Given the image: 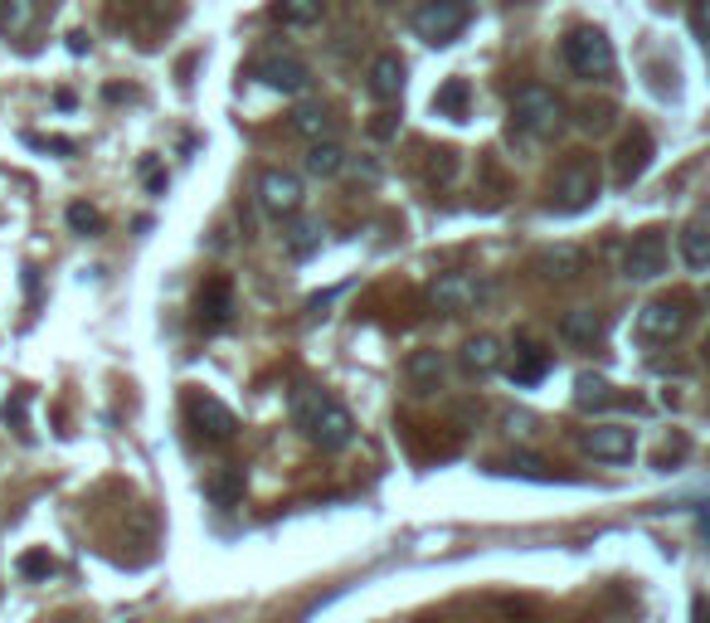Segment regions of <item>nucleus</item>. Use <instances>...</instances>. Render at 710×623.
<instances>
[{
    "mask_svg": "<svg viewBox=\"0 0 710 623\" xmlns=\"http://www.w3.org/2000/svg\"><path fill=\"white\" fill-rule=\"evenodd\" d=\"M511 473H521V478H535V482H550V478H555V473H550L541 458H531V454H516V458H511Z\"/></svg>",
    "mask_w": 710,
    "mask_h": 623,
    "instance_id": "f704fd0d",
    "label": "nucleus"
},
{
    "mask_svg": "<svg viewBox=\"0 0 710 623\" xmlns=\"http://www.w3.org/2000/svg\"><path fill=\"white\" fill-rule=\"evenodd\" d=\"M336 298H341V288H332V292H322V298H312V302H307V312H312V316H322V308H332Z\"/></svg>",
    "mask_w": 710,
    "mask_h": 623,
    "instance_id": "4c0bfd02",
    "label": "nucleus"
},
{
    "mask_svg": "<svg viewBox=\"0 0 710 623\" xmlns=\"http://www.w3.org/2000/svg\"><path fill=\"white\" fill-rule=\"evenodd\" d=\"M316 243H322V225H312V219H297V225L288 229V253L292 259H307Z\"/></svg>",
    "mask_w": 710,
    "mask_h": 623,
    "instance_id": "c756f323",
    "label": "nucleus"
},
{
    "mask_svg": "<svg viewBox=\"0 0 710 623\" xmlns=\"http://www.w3.org/2000/svg\"><path fill=\"white\" fill-rule=\"evenodd\" d=\"M662 268H667V235L662 229L633 235V243L623 249V273H628L633 283H652V278H662Z\"/></svg>",
    "mask_w": 710,
    "mask_h": 623,
    "instance_id": "0eeeda50",
    "label": "nucleus"
},
{
    "mask_svg": "<svg viewBox=\"0 0 710 623\" xmlns=\"http://www.w3.org/2000/svg\"><path fill=\"white\" fill-rule=\"evenodd\" d=\"M229 316H234V288H229V278H210L200 288V326L205 332H225Z\"/></svg>",
    "mask_w": 710,
    "mask_h": 623,
    "instance_id": "2eb2a0df",
    "label": "nucleus"
},
{
    "mask_svg": "<svg viewBox=\"0 0 710 623\" xmlns=\"http://www.w3.org/2000/svg\"><path fill=\"white\" fill-rule=\"evenodd\" d=\"M146 186H152V190H166V176H161L156 166H146Z\"/></svg>",
    "mask_w": 710,
    "mask_h": 623,
    "instance_id": "ea45409f",
    "label": "nucleus"
},
{
    "mask_svg": "<svg viewBox=\"0 0 710 623\" xmlns=\"http://www.w3.org/2000/svg\"><path fill=\"white\" fill-rule=\"evenodd\" d=\"M511 122H516L525 137H555L565 127V103L545 83H521L511 93Z\"/></svg>",
    "mask_w": 710,
    "mask_h": 623,
    "instance_id": "f03ea898",
    "label": "nucleus"
},
{
    "mask_svg": "<svg viewBox=\"0 0 710 623\" xmlns=\"http://www.w3.org/2000/svg\"><path fill=\"white\" fill-rule=\"evenodd\" d=\"M468 20H472L468 0H424V6L414 10V34H419L424 44H452L468 30Z\"/></svg>",
    "mask_w": 710,
    "mask_h": 623,
    "instance_id": "20e7f679",
    "label": "nucleus"
},
{
    "mask_svg": "<svg viewBox=\"0 0 710 623\" xmlns=\"http://www.w3.org/2000/svg\"><path fill=\"white\" fill-rule=\"evenodd\" d=\"M487 298V288L477 283L472 273H443L434 283V308L438 312H468V308H477V302Z\"/></svg>",
    "mask_w": 710,
    "mask_h": 623,
    "instance_id": "4468645a",
    "label": "nucleus"
},
{
    "mask_svg": "<svg viewBox=\"0 0 710 623\" xmlns=\"http://www.w3.org/2000/svg\"><path fill=\"white\" fill-rule=\"evenodd\" d=\"M326 15V0H273V20L288 30H307Z\"/></svg>",
    "mask_w": 710,
    "mask_h": 623,
    "instance_id": "412c9836",
    "label": "nucleus"
},
{
    "mask_svg": "<svg viewBox=\"0 0 710 623\" xmlns=\"http://www.w3.org/2000/svg\"><path fill=\"white\" fill-rule=\"evenodd\" d=\"M691 30L706 34V0H691Z\"/></svg>",
    "mask_w": 710,
    "mask_h": 623,
    "instance_id": "58836bf2",
    "label": "nucleus"
},
{
    "mask_svg": "<svg viewBox=\"0 0 710 623\" xmlns=\"http://www.w3.org/2000/svg\"><path fill=\"white\" fill-rule=\"evenodd\" d=\"M326 405V390H316V385H297L292 390V424H297L302 434H307V424L316 419V409Z\"/></svg>",
    "mask_w": 710,
    "mask_h": 623,
    "instance_id": "bb28decb",
    "label": "nucleus"
},
{
    "mask_svg": "<svg viewBox=\"0 0 710 623\" xmlns=\"http://www.w3.org/2000/svg\"><path fill=\"white\" fill-rule=\"evenodd\" d=\"M365 93L375 97V103H395L404 93V59L399 54H379L370 73H365Z\"/></svg>",
    "mask_w": 710,
    "mask_h": 623,
    "instance_id": "dca6fc26",
    "label": "nucleus"
},
{
    "mask_svg": "<svg viewBox=\"0 0 710 623\" xmlns=\"http://www.w3.org/2000/svg\"><path fill=\"white\" fill-rule=\"evenodd\" d=\"M565 64L574 79H608L614 73V44H608V34L604 30H594V24H580V30H570V40H565Z\"/></svg>",
    "mask_w": 710,
    "mask_h": 623,
    "instance_id": "7ed1b4c3",
    "label": "nucleus"
},
{
    "mask_svg": "<svg viewBox=\"0 0 710 623\" xmlns=\"http://www.w3.org/2000/svg\"><path fill=\"white\" fill-rule=\"evenodd\" d=\"M584 448L604 463H623V458H633V429H623V424H598V429L584 434Z\"/></svg>",
    "mask_w": 710,
    "mask_h": 623,
    "instance_id": "f3484780",
    "label": "nucleus"
},
{
    "mask_svg": "<svg viewBox=\"0 0 710 623\" xmlns=\"http://www.w3.org/2000/svg\"><path fill=\"white\" fill-rule=\"evenodd\" d=\"M404 381H409V390L414 395H438L443 390V381H448V356L438 346H419L414 351L409 361H404Z\"/></svg>",
    "mask_w": 710,
    "mask_h": 623,
    "instance_id": "f8f14e48",
    "label": "nucleus"
},
{
    "mask_svg": "<svg viewBox=\"0 0 710 623\" xmlns=\"http://www.w3.org/2000/svg\"><path fill=\"white\" fill-rule=\"evenodd\" d=\"M652 132L647 127H633V132H623V142H618V152H614V180L618 186H633V180H643V170L652 166Z\"/></svg>",
    "mask_w": 710,
    "mask_h": 623,
    "instance_id": "9d476101",
    "label": "nucleus"
},
{
    "mask_svg": "<svg viewBox=\"0 0 710 623\" xmlns=\"http://www.w3.org/2000/svg\"><path fill=\"white\" fill-rule=\"evenodd\" d=\"M307 438L316 448H326V454H336V448H346L351 438H355V419H351V409L341 405V399L326 395V405L316 409V419L307 424Z\"/></svg>",
    "mask_w": 710,
    "mask_h": 623,
    "instance_id": "1a4fd4ad",
    "label": "nucleus"
},
{
    "mask_svg": "<svg viewBox=\"0 0 710 623\" xmlns=\"http://www.w3.org/2000/svg\"><path fill=\"white\" fill-rule=\"evenodd\" d=\"M370 6H389V0H370Z\"/></svg>",
    "mask_w": 710,
    "mask_h": 623,
    "instance_id": "37998d69",
    "label": "nucleus"
},
{
    "mask_svg": "<svg viewBox=\"0 0 710 623\" xmlns=\"http://www.w3.org/2000/svg\"><path fill=\"white\" fill-rule=\"evenodd\" d=\"M604 190V176H598V162L584 152H574L565 166L555 170V186H550V210L555 215H580L589 210Z\"/></svg>",
    "mask_w": 710,
    "mask_h": 623,
    "instance_id": "f257e3e1",
    "label": "nucleus"
},
{
    "mask_svg": "<svg viewBox=\"0 0 710 623\" xmlns=\"http://www.w3.org/2000/svg\"><path fill=\"white\" fill-rule=\"evenodd\" d=\"M292 132H297V137H307V142H326L336 132V117L326 113V107H297V113H292Z\"/></svg>",
    "mask_w": 710,
    "mask_h": 623,
    "instance_id": "b1692460",
    "label": "nucleus"
},
{
    "mask_svg": "<svg viewBox=\"0 0 710 623\" xmlns=\"http://www.w3.org/2000/svg\"><path fill=\"white\" fill-rule=\"evenodd\" d=\"M30 146H44V152H59V156H69V152H79L69 137H30Z\"/></svg>",
    "mask_w": 710,
    "mask_h": 623,
    "instance_id": "e433bc0d",
    "label": "nucleus"
},
{
    "mask_svg": "<svg viewBox=\"0 0 710 623\" xmlns=\"http://www.w3.org/2000/svg\"><path fill=\"white\" fill-rule=\"evenodd\" d=\"M550 365H555V356H550L541 341H521L516 361H511V381H516V385H535V381H545V375H550Z\"/></svg>",
    "mask_w": 710,
    "mask_h": 623,
    "instance_id": "aec40b11",
    "label": "nucleus"
},
{
    "mask_svg": "<svg viewBox=\"0 0 710 623\" xmlns=\"http://www.w3.org/2000/svg\"><path fill=\"white\" fill-rule=\"evenodd\" d=\"M511 434H525V429H531V414H511Z\"/></svg>",
    "mask_w": 710,
    "mask_h": 623,
    "instance_id": "a19ab883",
    "label": "nucleus"
},
{
    "mask_svg": "<svg viewBox=\"0 0 710 623\" xmlns=\"http://www.w3.org/2000/svg\"><path fill=\"white\" fill-rule=\"evenodd\" d=\"M205 492H210L219 507H234L239 497H243V468H219L215 478L205 482Z\"/></svg>",
    "mask_w": 710,
    "mask_h": 623,
    "instance_id": "cd10ccee",
    "label": "nucleus"
},
{
    "mask_svg": "<svg viewBox=\"0 0 710 623\" xmlns=\"http://www.w3.org/2000/svg\"><path fill=\"white\" fill-rule=\"evenodd\" d=\"M69 49L73 54H88V34H69Z\"/></svg>",
    "mask_w": 710,
    "mask_h": 623,
    "instance_id": "79ce46f5",
    "label": "nucleus"
},
{
    "mask_svg": "<svg viewBox=\"0 0 710 623\" xmlns=\"http://www.w3.org/2000/svg\"><path fill=\"white\" fill-rule=\"evenodd\" d=\"M34 0H0V30H10V34H24L34 24Z\"/></svg>",
    "mask_w": 710,
    "mask_h": 623,
    "instance_id": "c85d7f7f",
    "label": "nucleus"
},
{
    "mask_svg": "<svg viewBox=\"0 0 710 623\" xmlns=\"http://www.w3.org/2000/svg\"><path fill=\"white\" fill-rule=\"evenodd\" d=\"M681 263H687L691 273H706V263H710V235H706V219H691V225L681 229Z\"/></svg>",
    "mask_w": 710,
    "mask_h": 623,
    "instance_id": "5701e85b",
    "label": "nucleus"
},
{
    "mask_svg": "<svg viewBox=\"0 0 710 623\" xmlns=\"http://www.w3.org/2000/svg\"><path fill=\"white\" fill-rule=\"evenodd\" d=\"M186 419H190V429L200 434L205 444H229V438L239 434L234 409H229L225 399L205 395V390H186Z\"/></svg>",
    "mask_w": 710,
    "mask_h": 623,
    "instance_id": "39448f33",
    "label": "nucleus"
},
{
    "mask_svg": "<svg viewBox=\"0 0 710 623\" xmlns=\"http://www.w3.org/2000/svg\"><path fill=\"white\" fill-rule=\"evenodd\" d=\"M560 341L565 346H594L598 336H604V312H594V308H574V312H565L560 316Z\"/></svg>",
    "mask_w": 710,
    "mask_h": 623,
    "instance_id": "a211bd4d",
    "label": "nucleus"
},
{
    "mask_svg": "<svg viewBox=\"0 0 710 623\" xmlns=\"http://www.w3.org/2000/svg\"><path fill=\"white\" fill-rule=\"evenodd\" d=\"M516 6H521V0H516Z\"/></svg>",
    "mask_w": 710,
    "mask_h": 623,
    "instance_id": "c03bdc74",
    "label": "nucleus"
},
{
    "mask_svg": "<svg viewBox=\"0 0 710 623\" xmlns=\"http://www.w3.org/2000/svg\"><path fill=\"white\" fill-rule=\"evenodd\" d=\"M253 79L268 83L273 93L297 97V93L312 83V73H307V64H302V59H292V54H268V59H259V64H253Z\"/></svg>",
    "mask_w": 710,
    "mask_h": 623,
    "instance_id": "9b49d317",
    "label": "nucleus"
},
{
    "mask_svg": "<svg viewBox=\"0 0 710 623\" xmlns=\"http://www.w3.org/2000/svg\"><path fill=\"white\" fill-rule=\"evenodd\" d=\"M458 365L468 375H492V371H501V341L497 336H468L462 341V356H458Z\"/></svg>",
    "mask_w": 710,
    "mask_h": 623,
    "instance_id": "6ab92c4d",
    "label": "nucleus"
},
{
    "mask_svg": "<svg viewBox=\"0 0 710 623\" xmlns=\"http://www.w3.org/2000/svg\"><path fill=\"white\" fill-rule=\"evenodd\" d=\"M574 405L580 409H608V405H618V395H614V385L598 381V375H580V381H574Z\"/></svg>",
    "mask_w": 710,
    "mask_h": 623,
    "instance_id": "a878e982",
    "label": "nucleus"
},
{
    "mask_svg": "<svg viewBox=\"0 0 710 623\" xmlns=\"http://www.w3.org/2000/svg\"><path fill=\"white\" fill-rule=\"evenodd\" d=\"M64 219H69V229H73V235H97V229H103V215H97L93 205H83V200H73Z\"/></svg>",
    "mask_w": 710,
    "mask_h": 623,
    "instance_id": "2f4dec72",
    "label": "nucleus"
},
{
    "mask_svg": "<svg viewBox=\"0 0 710 623\" xmlns=\"http://www.w3.org/2000/svg\"><path fill=\"white\" fill-rule=\"evenodd\" d=\"M307 170H312V176H322V180H332V176H341V170H346V152H341L332 137H326V142H312Z\"/></svg>",
    "mask_w": 710,
    "mask_h": 623,
    "instance_id": "393cba45",
    "label": "nucleus"
},
{
    "mask_svg": "<svg viewBox=\"0 0 710 623\" xmlns=\"http://www.w3.org/2000/svg\"><path fill=\"white\" fill-rule=\"evenodd\" d=\"M395 132H399V117H395V113H375V122H370V137H379V142H385V137H395Z\"/></svg>",
    "mask_w": 710,
    "mask_h": 623,
    "instance_id": "c9c22d12",
    "label": "nucleus"
},
{
    "mask_svg": "<svg viewBox=\"0 0 710 623\" xmlns=\"http://www.w3.org/2000/svg\"><path fill=\"white\" fill-rule=\"evenodd\" d=\"M574 122H580L584 132H604L608 122H614V103H584V107H580V117H574Z\"/></svg>",
    "mask_w": 710,
    "mask_h": 623,
    "instance_id": "72a5a7b5",
    "label": "nucleus"
},
{
    "mask_svg": "<svg viewBox=\"0 0 710 623\" xmlns=\"http://www.w3.org/2000/svg\"><path fill=\"white\" fill-rule=\"evenodd\" d=\"M468 103H472L468 79H448L443 89L434 93V113H438V117H448V122H462V117H468Z\"/></svg>",
    "mask_w": 710,
    "mask_h": 623,
    "instance_id": "4be33fe9",
    "label": "nucleus"
},
{
    "mask_svg": "<svg viewBox=\"0 0 710 623\" xmlns=\"http://www.w3.org/2000/svg\"><path fill=\"white\" fill-rule=\"evenodd\" d=\"M259 205L273 219L297 215L302 210V176L297 170H288V166H268L259 176Z\"/></svg>",
    "mask_w": 710,
    "mask_h": 623,
    "instance_id": "6e6552de",
    "label": "nucleus"
},
{
    "mask_svg": "<svg viewBox=\"0 0 710 623\" xmlns=\"http://www.w3.org/2000/svg\"><path fill=\"white\" fill-rule=\"evenodd\" d=\"M15 570H20L24 580H49V575H54V560H49V551H24L15 560Z\"/></svg>",
    "mask_w": 710,
    "mask_h": 623,
    "instance_id": "473e14b6",
    "label": "nucleus"
},
{
    "mask_svg": "<svg viewBox=\"0 0 710 623\" xmlns=\"http://www.w3.org/2000/svg\"><path fill=\"white\" fill-rule=\"evenodd\" d=\"M428 180H434V186H452V180H458V152H452V146L428 156Z\"/></svg>",
    "mask_w": 710,
    "mask_h": 623,
    "instance_id": "7c9ffc66",
    "label": "nucleus"
},
{
    "mask_svg": "<svg viewBox=\"0 0 710 623\" xmlns=\"http://www.w3.org/2000/svg\"><path fill=\"white\" fill-rule=\"evenodd\" d=\"M545 283H580L584 273H589V253L580 249V243H555V249H545L541 259H535Z\"/></svg>",
    "mask_w": 710,
    "mask_h": 623,
    "instance_id": "ddd939ff",
    "label": "nucleus"
},
{
    "mask_svg": "<svg viewBox=\"0 0 710 623\" xmlns=\"http://www.w3.org/2000/svg\"><path fill=\"white\" fill-rule=\"evenodd\" d=\"M691 302L687 298H657V302H647V308L638 312V332L647 341H677L681 332L691 326Z\"/></svg>",
    "mask_w": 710,
    "mask_h": 623,
    "instance_id": "423d86ee",
    "label": "nucleus"
}]
</instances>
